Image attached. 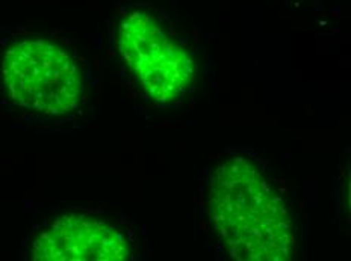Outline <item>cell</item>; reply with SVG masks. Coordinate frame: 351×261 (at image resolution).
<instances>
[{
    "instance_id": "cell-1",
    "label": "cell",
    "mask_w": 351,
    "mask_h": 261,
    "mask_svg": "<svg viewBox=\"0 0 351 261\" xmlns=\"http://www.w3.org/2000/svg\"><path fill=\"white\" fill-rule=\"evenodd\" d=\"M208 208L218 237L235 260H291V212L250 159L233 156L218 166L209 183Z\"/></svg>"
},
{
    "instance_id": "cell-2",
    "label": "cell",
    "mask_w": 351,
    "mask_h": 261,
    "mask_svg": "<svg viewBox=\"0 0 351 261\" xmlns=\"http://www.w3.org/2000/svg\"><path fill=\"white\" fill-rule=\"evenodd\" d=\"M0 71L11 100L29 112L61 117L75 111L84 96L76 59L52 40L14 42L3 53Z\"/></svg>"
},
{
    "instance_id": "cell-3",
    "label": "cell",
    "mask_w": 351,
    "mask_h": 261,
    "mask_svg": "<svg viewBox=\"0 0 351 261\" xmlns=\"http://www.w3.org/2000/svg\"><path fill=\"white\" fill-rule=\"evenodd\" d=\"M123 59L134 71L143 90L159 103H171L194 79L191 55L147 11H132L117 31Z\"/></svg>"
},
{
    "instance_id": "cell-4",
    "label": "cell",
    "mask_w": 351,
    "mask_h": 261,
    "mask_svg": "<svg viewBox=\"0 0 351 261\" xmlns=\"http://www.w3.org/2000/svg\"><path fill=\"white\" fill-rule=\"evenodd\" d=\"M128 238L112 223L88 215H67L53 221L35 238V261H124Z\"/></svg>"
}]
</instances>
